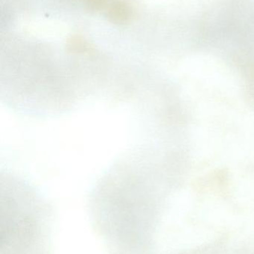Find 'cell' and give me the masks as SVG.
I'll return each instance as SVG.
<instances>
[{
  "label": "cell",
  "mask_w": 254,
  "mask_h": 254,
  "mask_svg": "<svg viewBox=\"0 0 254 254\" xmlns=\"http://www.w3.org/2000/svg\"><path fill=\"white\" fill-rule=\"evenodd\" d=\"M7 49L1 61V97L15 111L34 117L59 116L91 94L86 74L66 52L46 46Z\"/></svg>",
  "instance_id": "cell-1"
}]
</instances>
